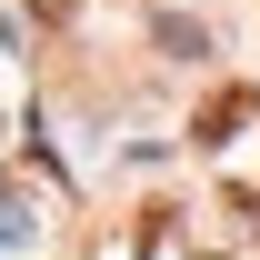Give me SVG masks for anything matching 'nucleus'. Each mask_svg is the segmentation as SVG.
I'll use <instances>...</instances> for the list:
<instances>
[{
    "label": "nucleus",
    "instance_id": "1",
    "mask_svg": "<svg viewBox=\"0 0 260 260\" xmlns=\"http://www.w3.org/2000/svg\"><path fill=\"white\" fill-rule=\"evenodd\" d=\"M250 110H260L250 90H210V100H200V140H230V130L250 120Z\"/></svg>",
    "mask_w": 260,
    "mask_h": 260
}]
</instances>
